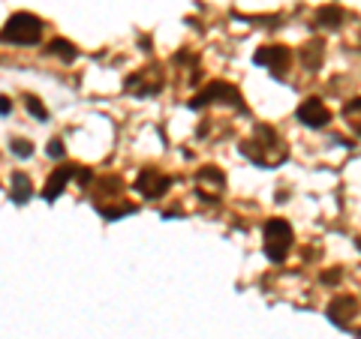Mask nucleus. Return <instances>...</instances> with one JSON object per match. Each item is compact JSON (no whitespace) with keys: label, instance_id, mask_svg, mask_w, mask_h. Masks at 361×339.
Returning <instances> with one entry per match:
<instances>
[{"label":"nucleus","instance_id":"nucleus-1","mask_svg":"<svg viewBox=\"0 0 361 339\" xmlns=\"http://www.w3.org/2000/svg\"><path fill=\"white\" fill-rule=\"evenodd\" d=\"M241 153L247 156V160H253L256 165L262 168H271V165H280L289 156L283 139L271 129V127H256L253 129V139H247L241 144Z\"/></svg>","mask_w":361,"mask_h":339},{"label":"nucleus","instance_id":"nucleus-2","mask_svg":"<svg viewBox=\"0 0 361 339\" xmlns=\"http://www.w3.org/2000/svg\"><path fill=\"white\" fill-rule=\"evenodd\" d=\"M42 37V21L30 13H16L6 21V27L0 30V39L13 45H37Z\"/></svg>","mask_w":361,"mask_h":339},{"label":"nucleus","instance_id":"nucleus-3","mask_svg":"<svg viewBox=\"0 0 361 339\" xmlns=\"http://www.w3.org/2000/svg\"><path fill=\"white\" fill-rule=\"evenodd\" d=\"M262 237H265V255L271 262H283L292 250V243H295V234H292V225L286 219H271L265 225Z\"/></svg>","mask_w":361,"mask_h":339},{"label":"nucleus","instance_id":"nucleus-4","mask_svg":"<svg viewBox=\"0 0 361 339\" xmlns=\"http://www.w3.org/2000/svg\"><path fill=\"white\" fill-rule=\"evenodd\" d=\"M208 103H223V105H235V108H244V99L238 94V87L226 84V82H211L202 94L193 99V108H202Z\"/></svg>","mask_w":361,"mask_h":339},{"label":"nucleus","instance_id":"nucleus-5","mask_svg":"<svg viewBox=\"0 0 361 339\" xmlns=\"http://www.w3.org/2000/svg\"><path fill=\"white\" fill-rule=\"evenodd\" d=\"M259 66H268L274 75H286L289 63H292V54L289 49H283V45H268V49H259L256 58H253Z\"/></svg>","mask_w":361,"mask_h":339},{"label":"nucleus","instance_id":"nucleus-6","mask_svg":"<svg viewBox=\"0 0 361 339\" xmlns=\"http://www.w3.org/2000/svg\"><path fill=\"white\" fill-rule=\"evenodd\" d=\"M298 120L307 123L310 129H319V127H325V123L331 120V111L325 108V103L319 96H310V99H304V103L298 105Z\"/></svg>","mask_w":361,"mask_h":339},{"label":"nucleus","instance_id":"nucleus-7","mask_svg":"<svg viewBox=\"0 0 361 339\" xmlns=\"http://www.w3.org/2000/svg\"><path fill=\"white\" fill-rule=\"evenodd\" d=\"M172 186V177H166L163 172H154V168H145V172L135 177V189L142 192L145 198H157Z\"/></svg>","mask_w":361,"mask_h":339},{"label":"nucleus","instance_id":"nucleus-8","mask_svg":"<svg viewBox=\"0 0 361 339\" xmlns=\"http://www.w3.org/2000/svg\"><path fill=\"white\" fill-rule=\"evenodd\" d=\"M358 315V300L355 298H349V295H337L331 303H329V319L334 324H349Z\"/></svg>","mask_w":361,"mask_h":339},{"label":"nucleus","instance_id":"nucleus-9","mask_svg":"<svg viewBox=\"0 0 361 339\" xmlns=\"http://www.w3.org/2000/svg\"><path fill=\"white\" fill-rule=\"evenodd\" d=\"M73 172L75 168L73 165H61V168H54V172L49 174V184H45V189H42V196L49 198V201H54L63 192V186H66V180L73 177Z\"/></svg>","mask_w":361,"mask_h":339},{"label":"nucleus","instance_id":"nucleus-10","mask_svg":"<svg viewBox=\"0 0 361 339\" xmlns=\"http://www.w3.org/2000/svg\"><path fill=\"white\" fill-rule=\"evenodd\" d=\"M9 192H13V201H16V205H25V201L33 196L30 177H27L25 172H16V174H13V189H9Z\"/></svg>","mask_w":361,"mask_h":339},{"label":"nucleus","instance_id":"nucleus-11","mask_svg":"<svg viewBox=\"0 0 361 339\" xmlns=\"http://www.w3.org/2000/svg\"><path fill=\"white\" fill-rule=\"evenodd\" d=\"M322 49H325L322 39H310L307 45H304V51H301V63L307 66V70H319V63H322Z\"/></svg>","mask_w":361,"mask_h":339},{"label":"nucleus","instance_id":"nucleus-12","mask_svg":"<svg viewBox=\"0 0 361 339\" xmlns=\"http://www.w3.org/2000/svg\"><path fill=\"white\" fill-rule=\"evenodd\" d=\"M49 54H54V58H61L63 63H73V60L78 58L75 45H73V42H66V39H51V45H49Z\"/></svg>","mask_w":361,"mask_h":339},{"label":"nucleus","instance_id":"nucleus-13","mask_svg":"<svg viewBox=\"0 0 361 339\" xmlns=\"http://www.w3.org/2000/svg\"><path fill=\"white\" fill-rule=\"evenodd\" d=\"M316 21L334 30V27H341V25H343V9H341V6H325V9H319Z\"/></svg>","mask_w":361,"mask_h":339},{"label":"nucleus","instance_id":"nucleus-14","mask_svg":"<svg viewBox=\"0 0 361 339\" xmlns=\"http://www.w3.org/2000/svg\"><path fill=\"white\" fill-rule=\"evenodd\" d=\"M343 117H346V123L353 127V132L361 139V96L358 99H353L346 108H343Z\"/></svg>","mask_w":361,"mask_h":339},{"label":"nucleus","instance_id":"nucleus-15","mask_svg":"<svg viewBox=\"0 0 361 339\" xmlns=\"http://www.w3.org/2000/svg\"><path fill=\"white\" fill-rule=\"evenodd\" d=\"M9 148H13V153L21 156V160H27V156L33 153V144H30L27 139H13V144H9Z\"/></svg>","mask_w":361,"mask_h":339},{"label":"nucleus","instance_id":"nucleus-16","mask_svg":"<svg viewBox=\"0 0 361 339\" xmlns=\"http://www.w3.org/2000/svg\"><path fill=\"white\" fill-rule=\"evenodd\" d=\"M27 111H30L33 117H39V120H45V117H49V111H45V105L39 103L37 96H27Z\"/></svg>","mask_w":361,"mask_h":339},{"label":"nucleus","instance_id":"nucleus-17","mask_svg":"<svg viewBox=\"0 0 361 339\" xmlns=\"http://www.w3.org/2000/svg\"><path fill=\"white\" fill-rule=\"evenodd\" d=\"M63 153H66L63 141H61V139H51V141H49V156H51V160H61Z\"/></svg>","mask_w":361,"mask_h":339},{"label":"nucleus","instance_id":"nucleus-18","mask_svg":"<svg viewBox=\"0 0 361 339\" xmlns=\"http://www.w3.org/2000/svg\"><path fill=\"white\" fill-rule=\"evenodd\" d=\"M75 172H78V180H82V186L90 184V177H94V174H90V168H75Z\"/></svg>","mask_w":361,"mask_h":339},{"label":"nucleus","instance_id":"nucleus-19","mask_svg":"<svg viewBox=\"0 0 361 339\" xmlns=\"http://www.w3.org/2000/svg\"><path fill=\"white\" fill-rule=\"evenodd\" d=\"M9 108H13V103L6 96H0V115H9Z\"/></svg>","mask_w":361,"mask_h":339},{"label":"nucleus","instance_id":"nucleus-20","mask_svg":"<svg viewBox=\"0 0 361 339\" xmlns=\"http://www.w3.org/2000/svg\"><path fill=\"white\" fill-rule=\"evenodd\" d=\"M337 279H341V270H331V274L322 276V282H329V286H331V282H337Z\"/></svg>","mask_w":361,"mask_h":339}]
</instances>
